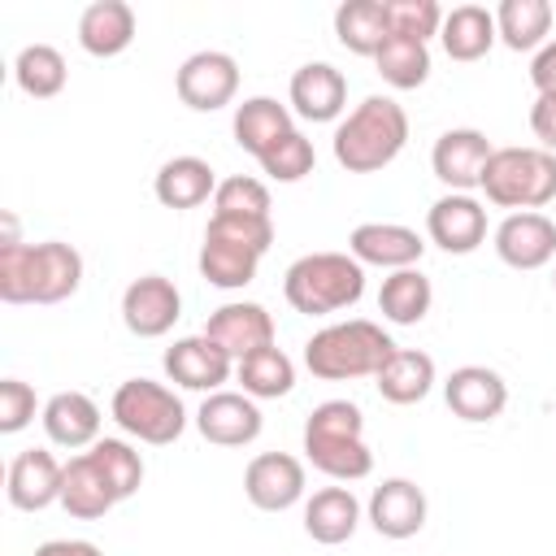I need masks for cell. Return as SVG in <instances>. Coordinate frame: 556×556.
Segmentation results:
<instances>
[{"label": "cell", "mask_w": 556, "mask_h": 556, "mask_svg": "<svg viewBox=\"0 0 556 556\" xmlns=\"http://www.w3.org/2000/svg\"><path fill=\"white\" fill-rule=\"evenodd\" d=\"M530 83L539 96H556V39H547L530 61Z\"/></svg>", "instance_id": "ee69618b"}, {"label": "cell", "mask_w": 556, "mask_h": 556, "mask_svg": "<svg viewBox=\"0 0 556 556\" xmlns=\"http://www.w3.org/2000/svg\"><path fill=\"white\" fill-rule=\"evenodd\" d=\"M482 191L495 208L539 213L556 200V152L547 148H495L482 174Z\"/></svg>", "instance_id": "8992f818"}, {"label": "cell", "mask_w": 556, "mask_h": 556, "mask_svg": "<svg viewBox=\"0 0 556 556\" xmlns=\"http://www.w3.org/2000/svg\"><path fill=\"white\" fill-rule=\"evenodd\" d=\"M39 421H43V434L56 443V447H91L100 439V404L83 391H56L43 408H39Z\"/></svg>", "instance_id": "7402d4cb"}, {"label": "cell", "mask_w": 556, "mask_h": 556, "mask_svg": "<svg viewBox=\"0 0 556 556\" xmlns=\"http://www.w3.org/2000/svg\"><path fill=\"white\" fill-rule=\"evenodd\" d=\"M387 26L400 39L426 43L430 35L443 30V9L434 0H387Z\"/></svg>", "instance_id": "ab89813d"}, {"label": "cell", "mask_w": 556, "mask_h": 556, "mask_svg": "<svg viewBox=\"0 0 556 556\" xmlns=\"http://www.w3.org/2000/svg\"><path fill=\"white\" fill-rule=\"evenodd\" d=\"M491 239L508 269H543L556 256V222L543 213H508Z\"/></svg>", "instance_id": "e0dca14e"}, {"label": "cell", "mask_w": 556, "mask_h": 556, "mask_svg": "<svg viewBox=\"0 0 556 556\" xmlns=\"http://www.w3.org/2000/svg\"><path fill=\"white\" fill-rule=\"evenodd\" d=\"M35 408H39V400H35L30 382H22V378H4L0 382V434L26 430L35 421Z\"/></svg>", "instance_id": "b9f144b4"}, {"label": "cell", "mask_w": 556, "mask_h": 556, "mask_svg": "<svg viewBox=\"0 0 556 556\" xmlns=\"http://www.w3.org/2000/svg\"><path fill=\"white\" fill-rule=\"evenodd\" d=\"M374 387L387 404H421L434 387V361L417 348H395L391 361L374 374Z\"/></svg>", "instance_id": "f1b7e54d"}, {"label": "cell", "mask_w": 556, "mask_h": 556, "mask_svg": "<svg viewBox=\"0 0 556 556\" xmlns=\"http://www.w3.org/2000/svg\"><path fill=\"white\" fill-rule=\"evenodd\" d=\"M78 43L91 56H117L135 43V9L126 0H96L78 17Z\"/></svg>", "instance_id": "d4e9b609"}, {"label": "cell", "mask_w": 556, "mask_h": 556, "mask_svg": "<svg viewBox=\"0 0 556 556\" xmlns=\"http://www.w3.org/2000/svg\"><path fill=\"white\" fill-rule=\"evenodd\" d=\"M165 378L178 382L182 391H222V382L230 378L235 361L226 348H217L208 334H187L174 348H165Z\"/></svg>", "instance_id": "5bb4252c"}, {"label": "cell", "mask_w": 556, "mask_h": 556, "mask_svg": "<svg viewBox=\"0 0 556 556\" xmlns=\"http://www.w3.org/2000/svg\"><path fill=\"white\" fill-rule=\"evenodd\" d=\"M348 252L361 261V265H378V269H413L426 252L421 235L413 226H400V222H361L352 235H348Z\"/></svg>", "instance_id": "ac0fdd59"}, {"label": "cell", "mask_w": 556, "mask_h": 556, "mask_svg": "<svg viewBox=\"0 0 556 556\" xmlns=\"http://www.w3.org/2000/svg\"><path fill=\"white\" fill-rule=\"evenodd\" d=\"M113 421L139 439V443H152V447H165L174 443L182 430H187V408L182 400L165 387V382H152V378H126L117 391H113V404H109Z\"/></svg>", "instance_id": "52a82bcc"}, {"label": "cell", "mask_w": 556, "mask_h": 556, "mask_svg": "<svg viewBox=\"0 0 556 556\" xmlns=\"http://www.w3.org/2000/svg\"><path fill=\"white\" fill-rule=\"evenodd\" d=\"M491 139L473 126H456V130H443L434 139V152H430V169L434 178L447 187V191H460V195H473V187H482V174H486V161H491Z\"/></svg>", "instance_id": "9c48e42d"}, {"label": "cell", "mask_w": 556, "mask_h": 556, "mask_svg": "<svg viewBox=\"0 0 556 556\" xmlns=\"http://www.w3.org/2000/svg\"><path fill=\"white\" fill-rule=\"evenodd\" d=\"M213 213H226V217H269V187L252 174H230L217 182V195H213Z\"/></svg>", "instance_id": "74e56055"}, {"label": "cell", "mask_w": 556, "mask_h": 556, "mask_svg": "<svg viewBox=\"0 0 556 556\" xmlns=\"http://www.w3.org/2000/svg\"><path fill=\"white\" fill-rule=\"evenodd\" d=\"M395 343L378 321L348 317L326 330H317L304 343V365L321 382H352V378H374L391 361Z\"/></svg>", "instance_id": "277c9868"}, {"label": "cell", "mask_w": 556, "mask_h": 556, "mask_svg": "<svg viewBox=\"0 0 556 556\" xmlns=\"http://www.w3.org/2000/svg\"><path fill=\"white\" fill-rule=\"evenodd\" d=\"M304 456L334 482H361L374 469V452L365 443V417L352 400H326L304 421Z\"/></svg>", "instance_id": "3957f363"}, {"label": "cell", "mask_w": 556, "mask_h": 556, "mask_svg": "<svg viewBox=\"0 0 556 556\" xmlns=\"http://www.w3.org/2000/svg\"><path fill=\"white\" fill-rule=\"evenodd\" d=\"M230 130H235V143H239L248 156L261 161L278 139H287V135L295 130V122H291V109L278 104L274 96H252V100H243V104L235 109Z\"/></svg>", "instance_id": "cb8c5ba5"}, {"label": "cell", "mask_w": 556, "mask_h": 556, "mask_svg": "<svg viewBox=\"0 0 556 556\" xmlns=\"http://www.w3.org/2000/svg\"><path fill=\"white\" fill-rule=\"evenodd\" d=\"M552 287H556V269H552Z\"/></svg>", "instance_id": "bcb514c9"}, {"label": "cell", "mask_w": 556, "mask_h": 556, "mask_svg": "<svg viewBox=\"0 0 556 556\" xmlns=\"http://www.w3.org/2000/svg\"><path fill=\"white\" fill-rule=\"evenodd\" d=\"M113 504H117V495H113L109 478L100 473V465H96L87 452L70 456V460H65L61 508H65L70 517H78V521H96V517H104Z\"/></svg>", "instance_id": "83f0119b"}, {"label": "cell", "mask_w": 556, "mask_h": 556, "mask_svg": "<svg viewBox=\"0 0 556 556\" xmlns=\"http://www.w3.org/2000/svg\"><path fill=\"white\" fill-rule=\"evenodd\" d=\"M208 235H222V239H230V243H243V248H252V252H269V243H274V222L269 217H226V213H213L208 217V226H204Z\"/></svg>", "instance_id": "60d3db41"}, {"label": "cell", "mask_w": 556, "mask_h": 556, "mask_svg": "<svg viewBox=\"0 0 556 556\" xmlns=\"http://www.w3.org/2000/svg\"><path fill=\"white\" fill-rule=\"evenodd\" d=\"M530 130L547 152H556V96H539L530 104Z\"/></svg>", "instance_id": "7bdbcfd3"}, {"label": "cell", "mask_w": 556, "mask_h": 556, "mask_svg": "<svg viewBox=\"0 0 556 556\" xmlns=\"http://www.w3.org/2000/svg\"><path fill=\"white\" fill-rule=\"evenodd\" d=\"M500 43L513 52H539L552 35V4L547 0H504L495 9Z\"/></svg>", "instance_id": "d6a6232c"}, {"label": "cell", "mask_w": 556, "mask_h": 556, "mask_svg": "<svg viewBox=\"0 0 556 556\" xmlns=\"http://www.w3.org/2000/svg\"><path fill=\"white\" fill-rule=\"evenodd\" d=\"M361 526V500L352 495V486H321L308 495L304 504V534L313 543H348Z\"/></svg>", "instance_id": "603a6c76"}, {"label": "cell", "mask_w": 556, "mask_h": 556, "mask_svg": "<svg viewBox=\"0 0 556 556\" xmlns=\"http://www.w3.org/2000/svg\"><path fill=\"white\" fill-rule=\"evenodd\" d=\"M61 486H65V465L48 452V447H26L13 456L9 465V504L22 513H39L48 504H61Z\"/></svg>", "instance_id": "d6986e66"}, {"label": "cell", "mask_w": 556, "mask_h": 556, "mask_svg": "<svg viewBox=\"0 0 556 556\" xmlns=\"http://www.w3.org/2000/svg\"><path fill=\"white\" fill-rule=\"evenodd\" d=\"M87 456H91V460L100 465V473L109 478L117 504L130 500V495L143 486V456H139L126 439H96V443L87 447Z\"/></svg>", "instance_id": "8d00e7d4"}, {"label": "cell", "mask_w": 556, "mask_h": 556, "mask_svg": "<svg viewBox=\"0 0 556 556\" xmlns=\"http://www.w3.org/2000/svg\"><path fill=\"white\" fill-rule=\"evenodd\" d=\"M374 65H378V74H382L387 87H395V91H413V87H421V83L430 78V48L417 43V39L387 35V43L378 48Z\"/></svg>", "instance_id": "d590c367"}, {"label": "cell", "mask_w": 556, "mask_h": 556, "mask_svg": "<svg viewBox=\"0 0 556 556\" xmlns=\"http://www.w3.org/2000/svg\"><path fill=\"white\" fill-rule=\"evenodd\" d=\"M387 35V0H343L334 9V39L356 56H378Z\"/></svg>", "instance_id": "f546056e"}, {"label": "cell", "mask_w": 556, "mask_h": 556, "mask_svg": "<svg viewBox=\"0 0 556 556\" xmlns=\"http://www.w3.org/2000/svg\"><path fill=\"white\" fill-rule=\"evenodd\" d=\"M174 91L187 109L195 113H217L235 100L239 91V65L230 52H217V48H204V52H191L178 74H174Z\"/></svg>", "instance_id": "ba28073f"}, {"label": "cell", "mask_w": 556, "mask_h": 556, "mask_svg": "<svg viewBox=\"0 0 556 556\" xmlns=\"http://www.w3.org/2000/svg\"><path fill=\"white\" fill-rule=\"evenodd\" d=\"M282 295L304 317H330L365 295V265L352 252H308L291 261Z\"/></svg>", "instance_id": "5b68a950"}, {"label": "cell", "mask_w": 556, "mask_h": 556, "mask_svg": "<svg viewBox=\"0 0 556 556\" xmlns=\"http://www.w3.org/2000/svg\"><path fill=\"white\" fill-rule=\"evenodd\" d=\"M426 235L430 243H439L443 252L452 256H469L486 243V208L473 200V195H460V191H447L430 204L426 213Z\"/></svg>", "instance_id": "7c38bea8"}, {"label": "cell", "mask_w": 556, "mask_h": 556, "mask_svg": "<svg viewBox=\"0 0 556 556\" xmlns=\"http://www.w3.org/2000/svg\"><path fill=\"white\" fill-rule=\"evenodd\" d=\"M243 495L261 513H282L304 500V460L291 452H261L243 469Z\"/></svg>", "instance_id": "8fae6325"}, {"label": "cell", "mask_w": 556, "mask_h": 556, "mask_svg": "<svg viewBox=\"0 0 556 556\" xmlns=\"http://www.w3.org/2000/svg\"><path fill=\"white\" fill-rule=\"evenodd\" d=\"M35 556H104V552L87 539H52V543H39Z\"/></svg>", "instance_id": "f6af8a7d"}, {"label": "cell", "mask_w": 556, "mask_h": 556, "mask_svg": "<svg viewBox=\"0 0 556 556\" xmlns=\"http://www.w3.org/2000/svg\"><path fill=\"white\" fill-rule=\"evenodd\" d=\"M152 191L165 208H200L208 195H217V174L204 156H174L156 169Z\"/></svg>", "instance_id": "484cf974"}, {"label": "cell", "mask_w": 556, "mask_h": 556, "mask_svg": "<svg viewBox=\"0 0 556 556\" xmlns=\"http://www.w3.org/2000/svg\"><path fill=\"white\" fill-rule=\"evenodd\" d=\"M204 334L217 348H226L230 361H243V356H252L261 348H274V317L256 300H230V304H222V308L208 313Z\"/></svg>", "instance_id": "4fadbf2b"}, {"label": "cell", "mask_w": 556, "mask_h": 556, "mask_svg": "<svg viewBox=\"0 0 556 556\" xmlns=\"http://www.w3.org/2000/svg\"><path fill=\"white\" fill-rule=\"evenodd\" d=\"M408 143V113L391 96H365L339 126H334V161L348 174H378L387 169Z\"/></svg>", "instance_id": "7a4b0ae2"}, {"label": "cell", "mask_w": 556, "mask_h": 556, "mask_svg": "<svg viewBox=\"0 0 556 556\" xmlns=\"http://www.w3.org/2000/svg\"><path fill=\"white\" fill-rule=\"evenodd\" d=\"M430 304H434V287L417 265L387 274L382 287H378V313L391 326H417L430 313Z\"/></svg>", "instance_id": "1f68e13d"}, {"label": "cell", "mask_w": 556, "mask_h": 556, "mask_svg": "<svg viewBox=\"0 0 556 556\" xmlns=\"http://www.w3.org/2000/svg\"><path fill=\"white\" fill-rule=\"evenodd\" d=\"M261 408L243 391H213L195 408V430L217 447H248L261 434Z\"/></svg>", "instance_id": "9a60e30c"}, {"label": "cell", "mask_w": 556, "mask_h": 556, "mask_svg": "<svg viewBox=\"0 0 556 556\" xmlns=\"http://www.w3.org/2000/svg\"><path fill=\"white\" fill-rule=\"evenodd\" d=\"M256 265H261V252L243 248V243H230L222 235H208L204 230V243H200V278L208 287H222V291H239L256 278Z\"/></svg>", "instance_id": "4dcf8cb0"}, {"label": "cell", "mask_w": 556, "mask_h": 556, "mask_svg": "<svg viewBox=\"0 0 556 556\" xmlns=\"http://www.w3.org/2000/svg\"><path fill=\"white\" fill-rule=\"evenodd\" d=\"M235 378H239L243 395L278 400V395H291V387H295V361L282 348H261V352L235 361Z\"/></svg>", "instance_id": "836d02e7"}, {"label": "cell", "mask_w": 556, "mask_h": 556, "mask_svg": "<svg viewBox=\"0 0 556 556\" xmlns=\"http://www.w3.org/2000/svg\"><path fill=\"white\" fill-rule=\"evenodd\" d=\"M83 287V256L61 239L0 243V300L4 304H61Z\"/></svg>", "instance_id": "6da1fadb"}, {"label": "cell", "mask_w": 556, "mask_h": 556, "mask_svg": "<svg viewBox=\"0 0 556 556\" xmlns=\"http://www.w3.org/2000/svg\"><path fill=\"white\" fill-rule=\"evenodd\" d=\"M182 317V295L165 274H143L122 291V321L139 339H161Z\"/></svg>", "instance_id": "30bf717a"}, {"label": "cell", "mask_w": 556, "mask_h": 556, "mask_svg": "<svg viewBox=\"0 0 556 556\" xmlns=\"http://www.w3.org/2000/svg\"><path fill=\"white\" fill-rule=\"evenodd\" d=\"M369 526L382 534V539H413L421 534L426 526V491L408 478H382L369 495Z\"/></svg>", "instance_id": "ffe728a7"}, {"label": "cell", "mask_w": 556, "mask_h": 556, "mask_svg": "<svg viewBox=\"0 0 556 556\" xmlns=\"http://www.w3.org/2000/svg\"><path fill=\"white\" fill-rule=\"evenodd\" d=\"M291 109L304 122H334L348 109V78L330 61H308L291 74Z\"/></svg>", "instance_id": "44dd1931"}, {"label": "cell", "mask_w": 556, "mask_h": 556, "mask_svg": "<svg viewBox=\"0 0 556 556\" xmlns=\"http://www.w3.org/2000/svg\"><path fill=\"white\" fill-rule=\"evenodd\" d=\"M313 165H317V152H313V143H308L300 130H291L287 139H278V143L261 156V169H265L274 182H300V178L313 174Z\"/></svg>", "instance_id": "f35d334b"}, {"label": "cell", "mask_w": 556, "mask_h": 556, "mask_svg": "<svg viewBox=\"0 0 556 556\" xmlns=\"http://www.w3.org/2000/svg\"><path fill=\"white\" fill-rule=\"evenodd\" d=\"M443 400H447V408H452L460 421L482 426V421H495V417L504 413V404H508V382H504L495 369H486V365H460V369L447 374Z\"/></svg>", "instance_id": "2e32d148"}, {"label": "cell", "mask_w": 556, "mask_h": 556, "mask_svg": "<svg viewBox=\"0 0 556 556\" xmlns=\"http://www.w3.org/2000/svg\"><path fill=\"white\" fill-rule=\"evenodd\" d=\"M500 30H495V13L482 4H456L452 13H443V30L439 43L452 61H482L495 48Z\"/></svg>", "instance_id": "4316f807"}, {"label": "cell", "mask_w": 556, "mask_h": 556, "mask_svg": "<svg viewBox=\"0 0 556 556\" xmlns=\"http://www.w3.org/2000/svg\"><path fill=\"white\" fill-rule=\"evenodd\" d=\"M13 78L30 100H52V96L65 91L70 65L52 43H26L17 52V61H13Z\"/></svg>", "instance_id": "e575fe53"}]
</instances>
